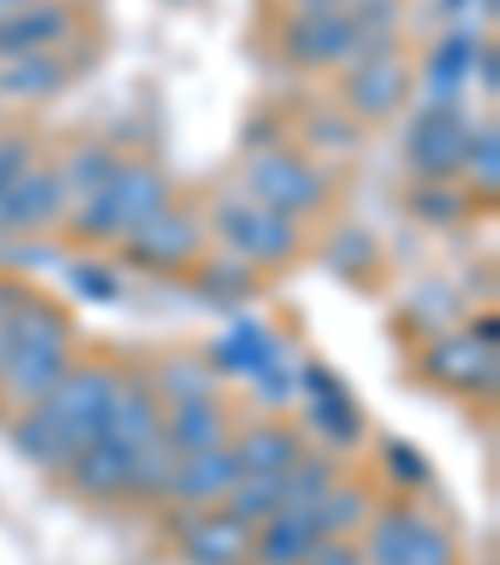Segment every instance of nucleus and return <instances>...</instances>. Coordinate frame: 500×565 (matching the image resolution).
Masks as SVG:
<instances>
[{
	"label": "nucleus",
	"mask_w": 500,
	"mask_h": 565,
	"mask_svg": "<svg viewBox=\"0 0 500 565\" xmlns=\"http://www.w3.org/2000/svg\"><path fill=\"white\" fill-rule=\"evenodd\" d=\"M166 175L146 171V166H120V175L100 195L81 201L75 211V231L81 235H136L140 225H150L166 211Z\"/></svg>",
	"instance_id": "nucleus-1"
},
{
	"label": "nucleus",
	"mask_w": 500,
	"mask_h": 565,
	"mask_svg": "<svg viewBox=\"0 0 500 565\" xmlns=\"http://www.w3.org/2000/svg\"><path fill=\"white\" fill-rule=\"evenodd\" d=\"M110 401H116V375L110 371H71L35 411H41V420L65 440V446L81 450V446L106 436Z\"/></svg>",
	"instance_id": "nucleus-2"
},
{
	"label": "nucleus",
	"mask_w": 500,
	"mask_h": 565,
	"mask_svg": "<svg viewBox=\"0 0 500 565\" xmlns=\"http://www.w3.org/2000/svg\"><path fill=\"white\" fill-rule=\"evenodd\" d=\"M215 225H221L225 246L235 250V260H256V266H276V260L296 256L300 235H296V221L286 215L266 211L260 201H241V195H225L215 205Z\"/></svg>",
	"instance_id": "nucleus-3"
},
{
	"label": "nucleus",
	"mask_w": 500,
	"mask_h": 565,
	"mask_svg": "<svg viewBox=\"0 0 500 565\" xmlns=\"http://www.w3.org/2000/svg\"><path fill=\"white\" fill-rule=\"evenodd\" d=\"M245 181H251V195H256L266 211L286 215V221L320 211V205H326V195H330L326 175H320L316 166H306V160H296V156H280V150L251 160Z\"/></svg>",
	"instance_id": "nucleus-4"
},
{
	"label": "nucleus",
	"mask_w": 500,
	"mask_h": 565,
	"mask_svg": "<svg viewBox=\"0 0 500 565\" xmlns=\"http://www.w3.org/2000/svg\"><path fill=\"white\" fill-rule=\"evenodd\" d=\"M466 140H470V126L456 116V106H430L411 126V136H405V156H411V166L421 175L446 181V175L460 171V160H466Z\"/></svg>",
	"instance_id": "nucleus-5"
},
{
	"label": "nucleus",
	"mask_w": 500,
	"mask_h": 565,
	"mask_svg": "<svg viewBox=\"0 0 500 565\" xmlns=\"http://www.w3.org/2000/svg\"><path fill=\"white\" fill-rule=\"evenodd\" d=\"M221 365L225 371H241V375H251V381L260 385V395L266 401H286L290 395V375L280 371V355H286V345L276 341L270 331H260L256 320H241L231 335L221 341Z\"/></svg>",
	"instance_id": "nucleus-6"
},
{
	"label": "nucleus",
	"mask_w": 500,
	"mask_h": 565,
	"mask_svg": "<svg viewBox=\"0 0 500 565\" xmlns=\"http://www.w3.org/2000/svg\"><path fill=\"white\" fill-rule=\"evenodd\" d=\"M371 555L375 565H450V541L430 521L401 511L371 531Z\"/></svg>",
	"instance_id": "nucleus-7"
},
{
	"label": "nucleus",
	"mask_w": 500,
	"mask_h": 565,
	"mask_svg": "<svg viewBox=\"0 0 500 565\" xmlns=\"http://www.w3.org/2000/svg\"><path fill=\"white\" fill-rule=\"evenodd\" d=\"M286 55L300 65H341L351 55H361V31L351 25V15H316V21H290L286 25Z\"/></svg>",
	"instance_id": "nucleus-8"
},
{
	"label": "nucleus",
	"mask_w": 500,
	"mask_h": 565,
	"mask_svg": "<svg viewBox=\"0 0 500 565\" xmlns=\"http://www.w3.org/2000/svg\"><path fill=\"white\" fill-rule=\"evenodd\" d=\"M195 250H201V225L175 211H160L156 221L130 235V260H140V266H150V270H175V266H185Z\"/></svg>",
	"instance_id": "nucleus-9"
},
{
	"label": "nucleus",
	"mask_w": 500,
	"mask_h": 565,
	"mask_svg": "<svg viewBox=\"0 0 500 565\" xmlns=\"http://www.w3.org/2000/svg\"><path fill=\"white\" fill-rule=\"evenodd\" d=\"M71 35V11L61 0H31L15 15L0 21V61L11 55H31V51H51L55 41Z\"/></svg>",
	"instance_id": "nucleus-10"
},
{
	"label": "nucleus",
	"mask_w": 500,
	"mask_h": 565,
	"mask_svg": "<svg viewBox=\"0 0 500 565\" xmlns=\"http://www.w3.org/2000/svg\"><path fill=\"white\" fill-rule=\"evenodd\" d=\"M405 86H411V81H405V65L395 61L391 51H385V55H365V61L355 65L351 86H345V100H351L355 116L381 120V116H391V110L401 106Z\"/></svg>",
	"instance_id": "nucleus-11"
},
{
	"label": "nucleus",
	"mask_w": 500,
	"mask_h": 565,
	"mask_svg": "<svg viewBox=\"0 0 500 565\" xmlns=\"http://www.w3.org/2000/svg\"><path fill=\"white\" fill-rule=\"evenodd\" d=\"M65 205L61 175L55 171H25L11 191H0V225L6 231H35V225L55 221Z\"/></svg>",
	"instance_id": "nucleus-12"
},
{
	"label": "nucleus",
	"mask_w": 500,
	"mask_h": 565,
	"mask_svg": "<svg viewBox=\"0 0 500 565\" xmlns=\"http://www.w3.org/2000/svg\"><path fill=\"white\" fill-rule=\"evenodd\" d=\"M0 375H6V391L11 395H21V401H31V406H41L45 395L71 375V365H65V345H11L6 371Z\"/></svg>",
	"instance_id": "nucleus-13"
},
{
	"label": "nucleus",
	"mask_w": 500,
	"mask_h": 565,
	"mask_svg": "<svg viewBox=\"0 0 500 565\" xmlns=\"http://www.w3.org/2000/svg\"><path fill=\"white\" fill-rule=\"evenodd\" d=\"M235 480H241V466H235L231 446H221V450H205V456H185L175 466L171 495L185 505H215L231 495Z\"/></svg>",
	"instance_id": "nucleus-14"
},
{
	"label": "nucleus",
	"mask_w": 500,
	"mask_h": 565,
	"mask_svg": "<svg viewBox=\"0 0 500 565\" xmlns=\"http://www.w3.org/2000/svg\"><path fill=\"white\" fill-rule=\"evenodd\" d=\"M225 436H231V420L215 406L211 395H191V401H175V416L166 426V440H171L175 456H205V450H221Z\"/></svg>",
	"instance_id": "nucleus-15"
},
{
	"label": "nucleus",
	"mask_w": 500,
	"mask_h": 565,
	"mask_svg": "<svg viewBox=\"0 0 500 565\" xmlns=\"http://www.w3.org/2000/svg\"><path fill=\"white\" fill-rule=\"evenodd\" d=\"M306 385H310V395H316L310 420L320 426V436H326L330 446H351V440L361 436V411H355L351 391H345L326 365H306Z\"/></svg>",
	"instance_id": "nucleus-16"
},
{
	"label": "nucleus",
	"mask_w": 500,
	"mask_h": 565,
	"mask_svg": "<svg viewBox=\"0 0 500 565\" xmlns=\"http://www.w3.org/2000/svg\"><path fill=\"white\" fill-rule=\"evenodd\" d=\"M71 480L86 495H120L130 480V446H120V440H110V436L81 446L71 456Z\"/></svg>",
	"instance_id": "nucleus-17"
},
{
	"label": "nucleus",
	"mask_w": 500,
	"mask_h": 565,
	"mask_svg": "<svg viewBox=\"0 0 500 565\" xmlns=\"http://www.w3.org/2000/svg\"><path fill=\"white\" fill-rule=\"evenodd\" d=\"M106 436L120 446H146L160 436V411H156V391L146 381H116V401H110V420Z\"/></svg>",
	"instance_id": "nucleus-18"
},
{
	"label": "nucleus",
	"mask_w": 500,
	"mask_h": 565,
	"mask_svg": "<svg viewBox=\"0 0 500 565\" xmlns=\"http://www.w3.org/2000/svg\"><path fill=\"white\" fill-rule=\"evenodd\" d=\"M430 375L460 391H480V385L496 381V351L480 345V335H456V341H440L430 351Z\"/></svg>",
	"instance_id": "nucleus-19"
},
{
	"label": "nucleus",
	"mask_w": 500,
	"mask_h": 565,
	"mask_svg": "<svg viewBox=\"0 0 500 565\" xmlns=\"http://www.w3.org/2000/svg\"><path fill=\"white\" fill-rule=\"evenodd\" d=\"M231 456H235V466H241V476H286L300 460V436L296 430H280V426H260L235 440Z\"/></svg>",
	"instance_id": "nucleus-20"
},
{
	"label": "nucleus",
	"mask_w": 500,
	"mask_h": 565,
	"mask_svg": "<svg viewBox=\"0 0 500 565\" xmlns=\"http://www.w3.org/2000/svg\"><path fill=\"white\" fill-rule=\"evenodd\" d=\"M65 86V65L51 51H31V55H11L0 61V96L11 100H41L55 96Z\"/></svg>",
	"instance_id": "nucleus-21"
},
{
	"label": "nucleus",
	"mask_w": 500,
	"mask_h": 565,
	"mask_svg": "<svg viewBox=\"0 0 500 565\" xmlns=\"http://www.w3.org/2000/svg\"><path fill=\"white\" fill-rule=\"evenodd\" d=\"M320 545V531L310 511H276L260 535V561L266 565H300Z\"/></svg>",
	"instance_id": "nucleus-22"
},
{
	"label": "nucleus",
	"mask_w": 500,
	"mask_h": 565,
	"mask_svg": "<svg viewBox=\"0 0 500 565\" xmlns=\"http://www.w3.org/2000/svg\"><path fill=\"white\" fill-rule=\"evenodd\" d=\"M195 565H241L245 551H251V535L235 515H215V521H201L185 541Z\"/></svg>",
	"instance_id": "nucleus-23"
},
{
	"label": "nucleus",
	"mask_w": 500,
	"mask_h": 565,
	"mask_svg": "<svg viewBox=\"0 0 500 565\" xmlns=\"http://www.w3.org/2000/svg\"><path fill=\"white\" fill-rule=\"evenodd\" d=\"M470 65H476V41H470V35H450V41H440V51L430 55V75H426L436 106H450V100L460 96Z\"/></svg>",
	"instance_id": "nucleus-24"
},
{
	"label": "nucleus",
	"mask_w": 500,
	"mask_h": 565,
	"mask_svg": "<svg viewBox=\"0 0 500 565\" xmlns=\"http://www.w3.org/2000/svg\"><path fill=\"white\" fill-rule=\"evenodd\" d=\"M175 466H181V456L171 450V440H166V436L146 440V446L130 450V480H126V491H136V495H171Z\"/></svg>",
	"instance_id": "nucleus-25"
},
{
	"label": "nucleus",
	"mask_w": 500,
	"mask_h": 565,
	"mask_svg": "<svg viewBox=\"0 0 500 565\" xmlns=\"http://www.w3.org/2000/svg\"><path fill=\"white\" fill-rule=\"evenodd\" d=\"M55 175H61V191L65 195L91 201V195H100L120 175V160L110 156L106 146H86V150H75V156L65 160V171H55Z\"/></svg>",
	"instance_id": "nucleus-26"
},
{
	"label": "nucleus",
	"mask_w": 500,
	"mask_h": 565,
	"mask_svg": "<svg viewBox=\"0 0 500 565\" xmlns=\"http://www.w3.org/2000/svg\"><path fill=\"white\" fill-rule=\"evenodd\" d=\"M280 495H286V476H241L225 501H231L235 521L251 525V521H270L280 511Z\"/></svg>",
	"instance_id": "nucleus-27"
},
{
	"label": "nucleus",
	"mask_w": 500,
	"mask_h": 565,
	"mask_svg": "<svg viewBox=\"0 0 500 565\" xmlns=\"http://www.w3.org/2000/svg\"><path fill=\"white\" fill-rule=\"evenodd\" d=\"M336 486V470L330 460H316V456H300L296 466L286 470V495H280V511H316L320 495Z\"/></svg>",
	"instance_id": "nucleus-28"
},
{
	"label": "nucleus",
	"mask_w": 500,
	"mask_h": 565,
	"mask_svg": "<svg viewBox=\"0 0 500 565\" xmlns=\"http://www.w3.org/2000/svg\"><path fill=\"white\" fill-rule=\"evenodd\" d=\"M365 511H371V501H365L355 486H330V491L320 495V505L310 511V521H316L320 535H345L365 521Z\"/></svg>",
	"instance_id": "nucleus-29"
},
{
	"label": "nucleus",
	"mask_w": 500,
	"mask_h": 565,
	"mask_svg": "<svg viewBox=\"0 0 500 565\" xmlns=\"http://www.w3.org/2000/svg\"><path fill=\"white\" fill-rule=\"evenodd\" d=\"M11 436H15V446H21V456L35 460V466H51L55 470V466H71V456H75V450L41 420V411H31L25 420H15Z\"/></svg>",
	"instance_id": "nucleus-30"
},
{
	"label": "nucleus",
	"mask_w": 500,
	"mask_h": 565,
	"mask_svg": "<svg viewBox=\"0 0 500 565\" xmlns=\"http://www.w3.org/2000/svg\"><path fill=\"white\" fill-rule=\"evenodd\" d=\"M460 166H470V175H476L486 191H496V181H500V136H496V126L470 130L466 160H460Z\"/></svg>",
	"instance_id": "nucleus-31"
},
{
	"label": "nucleus",
	"mask_w": 500,
	"mask_h": 565,
	"mask_svg": "<svg viewBox=\"0 0 500 565\" xmlns=\"http://www.w3.org/2000/svg\"><path fill=\"white\" fill-rule=\"evenodd\" d=\"M201 290L211 300H241L245 290H251V270H245L241 260H215V266L201 276Z\"/></svg>",
	"instance_id": "nucleus-32"
},
{
	"label": "nucleus",
	"mask_w": 500,
	"mask_h": 565,
	"mask_svg": "<svg viewBox=\"0 0 500 565\" xmlns=\"http://www.w3.org/2000/svg\"><path fill=\"white\" fill-rule=\"evenodd\" d=\"M411 211L421 215V221H456V215L466 211V201H460L456 191H446V185H421V191L411 195Z\"/></svg>",
	"instance_id": "nucleus-33"
},
{
	"label": "nucleus",
	"mask_w": 500,
	"mask_h": 565,
	"mask_svg": "<svg viewBox=\"0 0 500 565\" xmlns=\"http://www.w3.org/2000/svg\"><path fill=\"white\" fill-rule=\"evenodd\" d=\"M160 391L171 401H191V395H205V371L195 361H175L160 371Z\"/></svg>",
	"instance_id": "nucleus-34"
},
{
	"label": "nucleus",
	"mask_w": 500,
	"mask_h": 565,
	"mask_svg": "<svg viewBox=\"0 0 500 565\" xmlns=\"http://www.w3.org/2000/svg\"><path fill=\"white\" fill-rule=\"evenodd\" d=\"M25 171H31V140L25 136H0V191H11Z\"/></svg>",
	"instance_id": "nucleus-35"
},
{
	"label": "nucleus",
	"mask_w": 500,
	"mask_h": 565,
	"mask_svg": "<svg viewBox=\"0 0 500 565\" xmlns=\"http://www.w3.org/2000/svg\"><path fill=\"white\" fill-rule=\"evenodd\" d=\"M75 286L86 290L91 300H116L120 296L116 280H110V270H100V266H75Z\"/></svg>",
	"instance_id": "nucleus-36"
},
{
	"label": "nucleus",
	"mask_w": 500,
	"mask_h": 565,
	"mask_svg": "<svg viewBox=\"0 0 500 565\" xmlns=\"http://www.w3.org/2000/svg\"><path fill=\"white\" fill-rule=\"evenodd\" d=\"M310 140H326V146H355V126H345V120H316V130H310Z\"/></svg>",
	"instance_id": "nucleus-37"
},
{
	"label": "nucleus",
	"mask_w": 500,
	"mask_h": 565,
	"mask_svg": "<svg viewBox=\"0 0 500 565\" xmlns=\"http://www.w3.org/2000/svg\"><path fill=\"white\" fill-rule=\"evenodd\" d=\"M310 565H361L355 561V551L351 545H341V541H326V545H316V551L306 555Z\"/></svg>",
	"instance_id": "nucleus-38"
},
{
	"label": "nucleus",
	"mask_w": 500,
	"mask_h": 565,
	"mask_svg": "<svg viewBox=\"0 0 500 565\" xmlns=\"http://www.w3.org/2000/svg\"><path fill=\"white\" fill-rule=\"evenodd\" d=\"M391 466H395V470H405L411 480H426V460L415 456L411 446H391Z\"/></svg>",
	"instance_id": "nucleus-39"
},
{
	"label": "nucleus",
	"mask_w": 500,
	"mask_h": 565,
	"mask_svg": "<svg viewBox=\"0 0 500 565\" xmlns=\"http://www.w3.org/2000/svg\"><path fill=\"white\" fill-rule=\"evenodd\" d=\"M351 0H296V11L300 21H316V15H341Z\"/></svg>",
	"instance_id": "nucleus-40"
},
{
	"label": "nucleus",
	"mask_w": 500,
	"mask_h": 565,
	"mask_svg": "<svg viewBox=\"0 0 500 565\" xmlns=\"http://www.w3.org/2000/svg\"><path fill=\"white\" fill-rule=\"evenodd\" d=\"M450 6H466V0H450Z\"/></svg>",
	"instance_id": "nucleus-41"
},
{
	"label": "nucleus",
	"mask_w": 500,
	"mask_h": 565,
	"mask_svg": "<svg viewBox=\"0 0 500 565\" xmlns=\"http://www.w3.org/2000/svg\"><path fill=\"white\" fill-rule=\"evenodd\" d=\"M0 21H6V15H0Z\"/></svg>",
	"instance_id": "nucleus-42"
}]
</instances>
